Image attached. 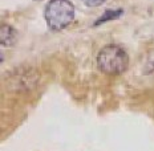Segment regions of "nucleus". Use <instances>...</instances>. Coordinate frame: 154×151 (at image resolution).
<instances>
[{"label":"nucleus","mask_w":154,"mask_h":151,"mask_svg":"<svg viewBox=\"0 0 154 151\" xmlns=\"http://www.w3.org/2000/svg\"><path fill=\"white\" fill-rule=\"evenodd\" d=\"M121 14H122V9H117V11H112V9H110V11H106L97 21H96L94 25H100L101 23H104V21L112 20V19H117V17H120Z\"/></svg>","instance_id":"obj_4"},{"label":"nucleus","mask_w":154,"mask_h":151,"mask_svg":"<svg viewBox=\"0 0 154 151\" xmlns=\"http://www.w3.org/2000/svg\"><path fill=\"white\" fill-rule=\"evenodd\" d=\"M2 36H0V41H2L3 47H12L16 43L17 38V32H16L12 27H9L7 24L2 25Z\"/></svg>","instance_id":"obj_3"},{"label":"nucleus","mask_w":154,"mask_h":151,"mask_svg":"<svg viewBox=\"0 0 154 151\" xmlns=\"http://www.w3.org/2000/svg\"><path fill=\"white\" fill-rule=\"evenodd\" d=\"M75 19V7L69 0H51L45 7V20L52 31L66 28Z\"/></svg>","instance_id":"obj_2"},{"label":"nucleus","mask_w":154,"mask_h":151,"mask_svg":"<svg viewBox=\"0 0 154 151\" xmlns=\"http://www.w3.org/2000/svg\"><path fill=\"white\" fill-rule=\"evenodd\" d=\"M97 65L105 74L117 76L124 73L129 66V56L121 47L106 45L98 52Z\"/></svg>","instance_id":"obj_1"},{"label":"nucleus","mask_w":154,"mask_h":151,"mask_svg":"<svg viewBox=\"0 0 154 151\" xmlns=\"http://www.w3.org/2000/svg\"><path fill=\"white\" fill-rule=\"evenodd\" d=\"M82 2H84L88 7H98V5H101L102 3H105L106 0H82Z\"/></svg>","instance_id":"obj_5"}]
</instances>
